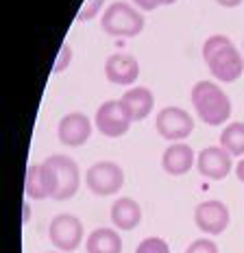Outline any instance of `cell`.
<instances>
[{
    "label": "cell",
    "instance_id": "cell-11",
    "mask_svg": "<svg viewBox=\"0 0 244 253\" xmlns=\"http://www.w3.org/2000/svg\"><path fill=\"white\" fill-rule=\"evenodd\" d=\"M231 155L222 146H207L196 157V168L207 179H225L231 170Z\"/></svg>",
    "mask_w": 244,
    "mask_h": 253
},
{
    "label": "cell",
    "instance_id": "cell-2",
    "mask_svg": "<svg viewBox=\"0 0 244 253\" xmlns=\"http://www.w3.org/2000/svg\"><path fill=\"white\" fill-rule=\"evenodd\" d=\"M192 105L199 118L211 126L225 125L231 116L229 96L211 81H199L192 87Z\"/></svg>",
    "mask_w": 244,
    "mask_h": 253
},
{
    "label": "cell",
    "instance_id": "cell-3",
    "mask_svg": "<svg viewBox=\"0 0 244 253\" xmlns=\"http://www.w3.org/2000/svg\"><path fill=\"white\" fill-rule=\"evenodd\" d=\"M100 26L107 35L114 38H135L144 29V18L142 13L126 2H111L103 13Z\"/></svg>",
    "mask_w": 244,
    "mask_h": 253
},
{
    "label": "cell",
    "instance_id": "cell-15",
    "mask_svg": "<svg viewBox=\"0 0 244 253\" xmlns=\"http://www.w3.org/2000/svg\"><path fill=\"white\" fill-rule=\"evenodd\" d=\"M120 101L124 103L131 120H144L153 112V105H155L153 92L148 87H131Z\"/></svg>",
    "mask_w": 244,
    "mask_h": 253
},
{
    "label": "cell",
    "instance_id": "cell-24",
    "mask_svg": "<svg viewBox=\"0 0 244 253\" xmlns=\"http://www.w3.org/2000/svg\"><path fill=\"white\" fill-rule=\"evenodd\" d=\"M133 2H135L140 9H144V11H153V9L159 7L157 0H133Z\"/></svg>",
    "mask_w": 244,
    "mask_h": 253
},
{
    "label": "cell",
    "instance_id": "cell-5",
    "mask_svg": "<svg viewBox=\"0 0 244 253\" xmlns=\"http://www.w3.org/2000/svg\"><path fill=\"white\" fill-rule=\"evenodd\" d=\"M48 236L50 242L55 245V249L70 253L79 249V245L83 240V223L72 214H59L50 220Z\"/></svg>",
    "mask_w": 244,
    "mask_h": 253
},
{
    "label": "cell",
    "instance_id": "cell-9",
    "mask_svg": "<svg viewBox=\"0 0 244 253\" xmlns=\"http://www.w3.org/2000/svg\"><path fill=\"white\" fill-rule=\"evenodd\" d=\"M207 68L211 70L214 79H218V81H222V83H233L242 77L244 59H242L240 50H238L236 46H229V48L218 52L211 61H207Z\"/></svg>",
    "mask_w": 244,
    "mask_h": 253
},
{
    "label": "cell",
    "instance_id": "cell-23",
    "mask_svg": "<svg viewBox=\"0 0 244 253\" xmlns=\"http://www.w3.org/2000/svg\"><path fill=\"white\" fill-rule=\"evenodd\" d=\"M70 61H72V50H70V46H68V44H63V46H61V50H59V57H57V61H55V68H52V70H55V72H63L68 66H70Z\"/></svg>",
    "mask_w": 244,
    "mask_h": 253
},
{
    "label": "cell",
    "instance_id": "cell-28",
    "mask_svg": "<svg viewBox=\"0 0 244 253\" xmlns=\"http://www.w3.org/2000/svg\"><path fill=\"white\" fill-rule=\"evenodd\" d=\"M159 4H172V2H177V0H157Z\"/></svg>",
    "mask_w": 244,
    "mask_h": 253
},
{
    "label": "cell",
    "instance_id": "cell-22",
    "mask_svg": "<svg viewBox=\"0 0 244 253\" xmlns=\"http://www.w3.org/2000/svg\"><path fill=\"white\" fill-rule=\"evenodd\" d=\"M185 253H218V247L209 238H199L185 249Z\"/></svg>",
    "mask_w": 244,
    "mask_h": 253
},
{
    "label": "cell",
    "instance_id": "cell-8",
    "mask_svg": "<svg viewBox=\"0 0 244 253\" xmlns=\"http://www.w3.org/2000/svg\"><path fill=\"white\" fill-rule=\"evenodd\" d=\"M194 223L203 234L218 236L229 227V208L222 201H203L194 210Z\"/></svg>",
    "mask_w": 244,
    "mask_h": 253
},
{
    "label": "cell",
    "instance_id": "cell-21",
    "mask_svg": "<svg viewBox=\"0 0 244 253\" xmlns=\"http://www.w3.org/2000/svg\"><path fill=\"white\" fill-rule=\"evenodd\" d=\"M103 2H105V0H85V2H83V7H81V11L77 13V20H79V22L92 20L94 15L103 9Z\"/></svg>",
    "mask_w": 244,
    "mask_h": 253
},
{
    "label": "cell",
    "instance_id": "cell-13",
    "mask_svg": "<svg viewBox=\"0 0 244 253\" xmlns=\"http://www.w3.org/2000/svg\"><path fill=\"white\" fill-rule=\"evenodd\" d=\"M162 166L168 175H185L190 168L194 166V151L188 144L174 142L162 155Z\"/></svg>",
    "mask_w": 244,
    "mask_h": 253
},
{
    "label": "cell",
    "instance_id": "cell-25",
    "mask_svg": "<svg viewBox=\"0 0 244 253\" xmlns=\"http://www.w3.org/2000/svg\"><path fill=\"white\" fill-rule=\"evenodd\" d=\"M236 175H238V179L244 183V160H240L238 162V166H236Z\"/></svg>",
    "mask_w": 244,
    "mask_h": 253
},
{
    "label": "cell",
    "instance_id": "cell-1",
    "mask_svg": "<svg viewBox=\"0 0 244 253\" xmlns=\"http://www.w3.org/2000/svg\"><path fill=\"white\" fill-rule=\"evenodd\" d=\"M41 166H44L50 199L66 201V199H72L77 194L79 183H81V172H79V166L72 157L52 155Z\"/></svg>",
    "mask_w": 244,
    "mask_h": 253
},
{
    "label": "cell",
    "instance_id": "cell-10",
    "mask_svg": "<svg viewBox=\"0 0 244 253\" xmlns=\"http://www.w3.org/2000/svg\"><path fill=\"white\" fill-rule=\"evenodd\" d=\"M57 135H59L61 144L66 146H83L92 135V123L85 114L72 112L61 118Z\"/></svg>",
    "mask_w": 244,
    "mask_h": 253
},
{
    "label": "cell",
    "instance_id": "cell-14",
    "mask_svg": "<svg viewBox=\"0 0 244 253\" xmlns=\"http://www.w3.org/2000/svg\"><path fill=\"white\" fill-rule=\"evenodd\" d=\"M111 220H114V225L118 229L131 231L140 225L142 208L137 205V201H133V199H129V197L118 199V201L111 205Z\"/></svg>",
    "mask_w": 244,
    "mask_h": 253
},
{
    "label": "cell",
    "instance_id": "cell-6",
    "mask_svg": "<svg viewBox=\"0 0 244 253\" xmlns=\"http://www.w3.org/2000/svg\"><path fill=\"white\" fill-rule=\"evenodd\" d=\"M155 126L162 138L179 142V140H185L194 131V120L181 107H163L157 114Z\"/></svg>",
    "mask_w": 244,
    "mask_h": 253
},
{
    "label": "cell",
    "instance_id": "cell-26",
    "mask_svg": "<svg viewBox=\"0 0 244 253\" xmlns=\"http://www.w3.org/2000/svg\"><path fill=\"white\" fill-rule=\"evenodd\" d=\"M216 2L222 4V7H238L242 0H216Z\"/></svg>",
    "mask_w": 244,
    "mask_h": 253
},
{
    "label": "cell",
    "instance_id": "cell-20",
    "mask_svg": "<svg viewBox=\"0 0 244 253\" xmlns=\"http://www.w3.org/2000/svg\"><path fill=\"white\" fill-rule=\"evenodd\" d=\"M135 253H170V247L162 238H146L140 242Z\"/></svg>",
    "mask_w": 244,
    "mask_h": 253
},
{
    "label": "cell",
    "instance_id": "cell-4",
    "mask_svg": "<svg viewBox=\"0 0 244 253\" xmlns=\"http://www.w3.org/2000/svg\"><path fill=\"white\" fill-rule=\"evenodd\" d=\"M85 181L94 194L109 197V194H116L124 186V172L116 162H96L94 166H89Z\"/></svg>",
    "mask_w": 244,
    "mask_h": 253
},
{
    "label": "cell",
    "instance_id": "cell-12",
    "mask_svg": "<svg viewBox=\"0 0 244 253\" xmlns=\"http://www.w3.org/2000/svg\"><path fill=\"white\" fill-rule=\"evenodd\" d=\"M105 75L116 85H133L140 77V66H137L133 55L114 52L105 63Z\"/></svg>",
    "mask_w": 244,
    "mask_h": 253
},
{
    "label": "cell",
    "instance_id": "cell-16",
    "mask_svg": "<svg viewBox=\"0 0 244 253\" xmlns=\"http://www.w3.org/2000/svg\"><path fill=\"white\" fill-rule=\"evenodd\" d=\"M87 253H122V238L118 231L98 227L87 236Z\"/></svg>",
    "mask_w": 244,
    "mask_h": 253
},
{
    "label": "cell",
    "instance_id": "cell-18",
    "mask_svg": "<svg viewBox=\"0 0 244 253\" xmlns=\"http://www.w3.org/2000/svg\"><path fill=\"white\" fill-rule=\"evenodd\" d=\"M220 146L229 155H244V123H231L220 133Z\"/></svg>",
    "mask_w": 244,
    "mask_h": 253
},
{
    "label": "cell",
    "instance_id": "cell-27",
    "mask_svg": "<svg viewBox=\"0 0 244 253\" xmlns=\"http://www.w3.org/2000/svg\"><path fill=\"white\" fill-rule=\"evenodd\" d=\"M29 216H31V210L29 205H24V223H29Z\"/></svg>",
    "mask_w": 244,
    "mask_h": 253
},
{
    "label": "cell",
    "instance_id": "cell-17",
    "mask_svg": "<svg viewBox=\"0 0 244 253\" xmlns=\"http://www.w3.org/2000/svg\"><path fill=\"white\" fill-rule=\"evenodd\" d=\"M24 192L29 199H48V183H46V175H44V166L41 164H31L26 168V179H24Z\"/></svg>",
    "mask_w": 244,
    "mask_h": 253
},
{
    "label": "cell",
    "instance_id": "cell-19",
    "mask_svg": "<svg viewBox=\"0 0 244 253\" xmlns=\"http://www.w3.org/2000/svg\"><path fill=\"white\" fill-rule=\"evenodd\" d=\"M231 44V40L229 38H225V35H211V38L203 44V59L205 61H211L218 52H222L225 48H229Z\"/></svg>",
    "mask_w": 244,
    "mask_h": 253
},
{
    "label": "cell",
    "instance_id": "cell-7",
    "mask_svg": "<svg viewBox=\"0 0 244 253\" xmlns=\"http://www.w3.org/2000/svg\"><path fill=\"white\" fill-rule=\"evenodd\" d=\"M131 116L126 112L122 101H107L98 107L96 112V126L103 135L107 138H120L129 131L131 126Z\"/></svg>",
    "mask_w": 244,
    "mask_h": 253
}]
</instances>
